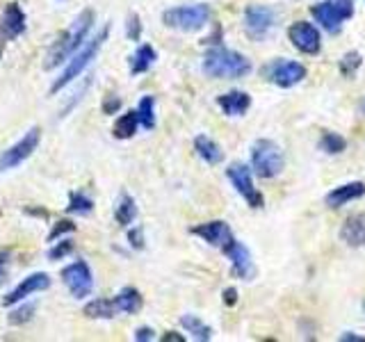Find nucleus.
Instances as JSON below:
<instances>
[{"label": "nucleus", "instance_id": "f257e3e1", "mask_svg": "<svg viewBox=\"0 0 365 342\" xmlns=\"http://www.w3.org/2000/svg\"><path fill=\"white\" fill-rule=\"evenodd\" d=\"M94 23H96L94 9L87 7V9L80 11V14L73 19L71 26H68V30L62 34V37H57V41L51 46V51H48V55H46V62H43L46 71H51V68H57L60 64H64L78 48H83V43L87 41L91 28H94Z\"/></svg>", "mask_w": 365, "mask_h": 342}, {"label": "nucleus", "instance_id": "f03ea898", "mask_svg": "<svg viewBox=\"0 0 365 342\" xmlns=\"http://www.w3.org/2000/svg\"><path fill=\"white\" fill-rule=\"evenodd\" d=\"M201 71L215 80H237L251 73V62L247 55L217 43L205 51Z\"/></svg>", "mask_w": 365, "mask_h": 342}, {"label": "nucleus", "instance_id": "7ed1b4c3", "mask_svg": "<svg viewBox=\"0 0 365 342\" xmlns=\"http://www.w3.org/2000/svg\"><path fill=\"white\" fill-rule=\"evenodd\" d=\"M108 37H110V26H103L96 32L94 39L85 41L83 48H78L71 57H68V60L64 62V68L60 71V76L53 80L51 94H57V91H62V89H66L71 83H76V80L91 66V62H94L96 57H98V53H101L103 46H106Z\"/></svg>", "mask_w": 365, "mask_h": 342}, {"label": "nucleus", "instance_id": "20e7f679", "mask_svg": "<svg viewBox=\"0 0 365 342\" xmlns=\"http://www.w3.org/2000/svg\"><path fill=\"white\" fill-rule=\"evenodd\" d=\"M210 19H212V9L208 3L180 5V7H169L163 11L165 26L178 32H199L208 26Z\"/></svg>", "mask_w": 365, "mask_h": 342}, {"label": "nucleus", "instance_id": "39448f33", "mask_svg": "<svg viewBox=\"0 0 365 342\" xmlns=\"http://www.w3.org/2000/svg\"><path fill=\"white\" fill-rule=\"evenodd\" d=\"M285 167V157L281 146L274 140H258L251 146V169L258 178L272 180L277 178Z\"/></svg>", "mask_w": 365, "mask_h": 342}, {"label": "nucleus", "instance_id": "423d86ee", "mask_svg": "<svg viewBox=\"0 0 365 342\" xmlns=\"http://www.w3.org/2000/svg\"><path fill=\"white\" fill-rule=\"evenodd\" d=\"M311 14L327 32L336 34L342 23L354 16V0H322L311 7Z\"/></svg>", "mask_w": 365, "mask_h": 342}, {"label": "nucleus", "instance_id": "0eeeda50", "mask_svg": "<svg viewBox=\"0 0 365 342\" xmlns=\"http://www.w3.org/2000/svg\"><path fill=\"white\" fill-rule=\"evenodd\" d=\"M226 178L231 180V185L235 187V192L242 197L251 208H262L265 205V197L260 194V190L254 185V169L245 162H233L226 169Z\"/></svg>", "mask_w": 365, "mask_h": 342}, {"label": "nucleus", "instance_id": "6e6552de", "mask_svg": "<svg viewBox=\"0 0 365 342\" xmlns=\"http://www.w3.org/2000/svg\"><path fill=\"white\" fill-rule=\"evenodd\" d=\"M39 142H41V130L37 125H32L28 133H23L19 142H14L9 148H5V151L0 153V174L21 167L39 148Z\"/></svg>", "mask_w": 365, "mask_h": 342}, {"label": "nucleus", "instance_id": "1a4fd4ad", "mask_svg": "<svg viewBox=\"0 0 365 342\" xmlns=\"http://www.w3.org/2000/svg\"><path fill=\"white\" fill-rule=\"evenodd\" d=\"M60 279L73 299H87L94 292V271L87 260H76L60 271Z\"/></svg>", "mask_w": 365, "mask_h": 342}, {"label": "nucleus", "instance_id": "9d476101", "mask_svg": "<svg viewBox=\"0 0 365 342\" xmlns=\"http://www.w3.org/2000/svg\"><path fill=\"white\" fill-rule=\"evenodd\" d=\"M262 78L281 89H292L306 78V66L292 60H274L262 68Z\"/></svg>", "mask_w": 365, "mask_h": 342}, {"label": "nucleus", "instance_id": "9b49d317", "mask_svg": "<svg viewBox=\"0 0 365 342\" xmlns=\"http://www.w3.org/2000/svg\"><path fill=\"white\" fill-rule=\"evenodd\" d=\"M277 26V11L267 5H249L245 9V30L251 39H265Z\"/></svg>", "mask_w": 365, "mask_h": 342}, {"label": "nucleus", "instance_id": "f8f14e48", "mask_svg": "<svg viewBox=\"0 0 365 342\" xmlns=\"http://www.w3.org/2000/svg\"><path fill=\"white\" fill-rule=\"evenodd\" d=\"M53 285V279L48 276L46 271H34L30 274V276L23 279L16 288H11L5 296H3V306L5 308H11V306H16L21 301H26L28 296L32 294H39V292H46Z\"/></svg>", "mask_w": 365, "mask_h": 342}, {"label": "nucleus", "instance_id": "ddd939ff", "mask_svg": "<svg viewBox=\"0 0 365 342\" xmlns=\"http://www.w3.org/2000/svg\"><path fill=\"white\" fill-rule=\"evenodd\" d=\"M288 39L304 55H317L322 48V34L308 21H294L288 28Z\"/></svg>", "mask_w": 365, "mask_h": 342}, {"label": "nucleus", "instance_id": "4468645a", "mask_svg": "<svg viewBox=\"0 0 365 342\" xmlns=\"http://www.w3.org/2000/svg\"><path fill=\"white\" fill-rule=\"evenodd\" d=\"M28 28V16L19 3H7L0 16V41H14Z\"/></svg>", "mask_w": 365, "mask_h": 342}, {"label": "nucleus", "instance_id": "2eb2a0df", "mask_svg": "<svg viewBox=\"0 0 365 342\" xmlns=\"http://www.w3.org/2000/svg\"><path fill=\"white\" fill-rule=\"evenodd\" d=\"M222 251H224V256H226L228 260H231V271H233V276L242 279V281H249V279L256 274V269H254V260H251V251H249L242 242H237L235 237H233L231 242H228Z\"/></svg>", "mask_w": 365, "mask_h": 342}, {"label": "nucleus", "instance_id": "dca6fc26", "mask_svg": "<svg viewBox=\"0 0 365 342\" xmlns=\"http://www.w3.org/2000/svg\"><path fill=\"white\" fill-rule=\"evenodd\" d=\"M192 235L201 237L205 244H210L215 249H224L228 242L233 239V231L231 226L222 219H212V222H205V224H197L190 228Z\"/></svg>", "mask_w": 365, "mask_h": 342}, {"label": "nucleus", "instance_id": "f3484780", "mask_svg": "<svg viewBox=\"0 0 365 342\" xmlns=\"http://www.w3.org/2000/svg\"><path fill=\"white\" fill-rule=\"evenodd\" d=\"M363 197H365V182L351 180V182H345V185H340L336 190H331L324 201L331 210H338V208H342V205H347L351 201H359Z\"/></svg>", "mask_w": 365, "mask_h": 342}, {"label": "nucleus", "instance_id": "a211bd4d", "mask_svg": "<svg viewBox=\"0 0 365 342\" xmlns=\"http://www.w3.org/2000/svg\"><path fill=\"white\" fill-rule=\"evenodd\" d=\"M217 105L226 114V117H242L251 108V96L242 89H231L226 94L217 96Z\"/></svg>", "mask_w": 365, "mask_h": 342}, {"label": "nucleus", "instance_id": "6ab92c4d", "mask_svg": "<svg viewBox=\"0 0 365 342\" xmlns=\"http://www.w3.org/2000/svg\"><path fill=\"white\" fill-rule=\"evenodd\" d=\"M340 239L354 249L365 247V212H356L347 217L345 224L340 228Z\"/></svg>", "mask_w": 365, "mask_h": 342}, {"label": "nucleus", "instance_id": "aec40b11", "mask_svg": "<svg viewBox=\"0 0 365 342\" xmlns=\"http://www.w3.org/2000/svg\"><path fill=\"white\" fill-rule=\"evenodd\" d=\"M114 299V306H117V313L119 315H135L142 311L144 306V296L142 292L133 288V285H125V288H121L117 294L112 296Z\"/></svg>", "mask_w": 365, "mask_h": 342}, {"label": "nucleus", "instance_id": "412c9836", "mask_svg": "<svg viewBox=\"0 0 365 342\" xmlns=\"http://www.w3.org/2000/svg\"><path fill=\"white\" fill-rule=\"evenodd\" d=\"M194 153H197L205 165H222L224 162V151H222V146L217 144L212 137L208 135H197L194 137Z\"/></svg>", "mask_w": 365, "mask_h": 342}, {"label": "nucleus", "instance_id": "4be33fe9", "mask_svg": "<svg viewBox=\"0 0 365 342\" xmlns=\"http://www.w3.org/2000/svg\"><path fill=\"white\" fill-rule=\"evenodd\" d=\"M158 60V53L151 43H142L137 46V51L130 55V62H128V68H130V76H142L146 73L148 68H151Z\"/></svg>", "mask_w": 365, "mask_h": 342}, {"label": "nucleus", "instance_id": "5701e85b", "mask_svg": "<svg viewBox=\"0 0 365 342\" xmlns=\"http://www.w3.org/2000/svg\"><path fill=\"white\" fill-rule=\"evenodd\" d=\"M135 219H137V203L128 192H121L117 203H114V222L121 228H128L135 224Z\"/></svg>", "mask_w": 365, "mask_h": 342}, {"label": "nucleus", "instance_id": "b1692460", "mask_svg": "<svg viewBox=\"0 0 365 342\" xmlns=\"http://www.w3.org/2000/svg\"><path fill=\"white\" fill-rule=\"evenodd\" d=\"M83 315L89 319H112L117 317V306H114V299H106V296H96L85 304Z\"/></svg>", "mask_w": 365, "mask_h": 342}, {"label": "nucleus", "instance_id": "393cba45", "mask_svg": "<svg viewBox=\"0 0 365 342\" xmlns=\"http://www.w3.org/2000/svg\"><path fill=\"white\" fill-rule=\"evenodd\" d=\"M137 128H140V117H137V110H128L117 117L112 125V135L117 140H130V137L137 135Z\"/></svg>", "mask_w": 365, "mask_h": 342}, {"label": "nucleus", "instance_id": "a878e982", "mask_svg": "<svg viewBox=\"0 0 365 342\" xmlns=\"http://www.w3.org/2000/svg\"><path fill=\"white\" fill-rule=\"evenodd\" d=\"M180 326L185 328L194 340H199V342L212 340V328L205 324L201 317H197V315H182L180 317Z\"/></svg>", "mask_w": 365, "mask_h": 342}, {"label": "nucleus", "instance_id": "bb28decb", "mask_svg": "<svg viewBox=\"0 0 365 342\" xmlns=\"http://www.w3.org/2000/svg\"><path fill=\"white\" fill-rule=\"evenodd\" d=\"M94 199L89 197L87 192L78 190V192H71L68 194V203H66V212L68 214H78V217H87L94 210Z\"/></svg>", "mask_w": 365, "mask_h": 342}, {"label": "nucleus", "instance_id": "cd10ccee", "mask_svg": "<svg viewBox=\"0 0 365 342\" xmlns=\"http://www.w3.org/2000/svg\"><path fill=\"white\" fill-rule=\"evenodd\" d=\"M137 117L144 130L155 128V96H142L137 103Z\"/></svg>", "mask_w": 365, "mask_h": 342}, {"label": "nucleus", "instance_id": "c85d7f7f", "mask_svg": "<svg viewBox=\"0 0 365 342\" xmlns=\"http://www.w3.org/2000/svg\"><path fill=\"white\" fill-rule=\"evenodd\" d=\"M319 148H322L327 155H338L347 148V142L342 135H338L334 130H324L322 137H319Z\"/></svg>", "mask_w": 365, "mask_h": 342}, {"label": "nucleus", "instance_id": "c756f323", "mask_svg": "<svg viewBox=\"0 0 365 342\" xmlns=\"http://www.w3.org/2000/svg\"><path fill=\"white\" fill-rule=\"evenodd\" d=\"M16 306H19V304H16ZM34 313H37V304H26V301H21L19 308L11 306V311H9V315H7V322H9L11 326H23V324L32 322Z\"/></svg>", "mask_w": 365, "mask_h": 342}, {"label": "nucleus", "instance_id": "7c9ffc66", "mask_svg": "<svg viewBox=\"0 0 365 342\" xmlns=\"http://www.w3.org/2000/svg\"><path fill=\"white\" fill-rule=\"evenodd\" d=\"M361 64H363L361 53L359 51H349V53H345V55L340 57L338 68H340V73L345 76V78H351L361 68Z\"/></svg>", "mask_w": 365, "mask_h": 342}, {"label": "nucleus", "instance_id": "2f4dec72", "mask_svg": "<svg viewBox=\"0 0 365 342\" xmlns=\"http://www.w3.org/2000/svg\"><path fill=\"white\" fill-rule=\"evenodd\" d=\"M73 249H76V244H73V239H68V237H62V239H57V242H53L51 244V249H48V260L51 262H57V260H64V258H68L73 254Z\"/></svg>", "mask_w": 365, "mask_h": 342}, {"label": "nucleus", "instance_id": "473e14b6", "mask_svg": "<svg viewBox=\"0 0 365 342\" xmlns=\"http://www.w3.org/2000/svg\"><path fill=\"white\" fill-rule=\"evenodd\" d=\"M76 231H78V224L73 219H60V222H55L51 226L48 235H46V242L53 244V242H57V239H62L64 235H71Z\"/></svg>", "mask_w": 365, "mask_h": 342}, {"label": "nucleus", "instance_id": "72a5a7b5", "mask_svg": "<svg viewBox=\"0 0 365 342\" xmlns=\"http://www.w3.org/2000/svg\"><path fill=\"white\" fill-rule=\"evenodd\" d=\"M142 32H144V26H142L140 14H137V11H130V14L125 16V37L130 41H140Z\"/></svg>", "mask_w": 365, "mask_h": 342}, {"label": "nucleus", "instance_id": "f704fd0d", "mask_svg": "<svg viewBox=\"0 0 365 342\" xmlns=\"http://www.w3.org/2000/svg\"><path fill=\"white\" fill-rule=\"evenodd\" d=\"M128 244L135 251H142L146 247V237H144V228L142 226H128Z\"/></svg>", "mask_w": 365, "mask_h": 342}, {"label": "nucleus", "instance_id": "c9c22d12", "mask_svg": "<svg viewBox=\"0 0 365 342\" xmlns=\"http://www.w3.org/2000/svg\"><path fill=\"white\" fill-rule=\"evenodd\" d=\"M121 96H117V94H108L106 98H103V103H101V112L103 114H108V117H112V114H117L119 110H121Z\"/></svg>", "mask_w": 365, "mask_h": 342}, {"label": "nucleus", "instance_id": "e433bc0d", "mask_svg": "<svg viewBox=\"0 0 365 342\" xmlns=\"http://www.w3.org/2000/svg\"><path fill=\"white\" fill-rule=\"evenodd\" d=\"M89 87H91V78H87V80H85V83H83V85H80V91H78V94H73L71 103H68V105H66V108L62 110V114H60V117H66V114H68V112H71V110H73V108L78 105V103H80V100H83V98H85V94H87V91H89Z\"/></svg>", "mask_w": 365, "mask_h": 342}, {"label": "nucleus", "instance_id": "4c0bfd02", "mask_svg": "<svg viewBox=\"0 0 365 342\" xmlns=\"http://www.w3.org/2000/svg\"><path fill=\"white\" fill-rule=\"evenodd\" d=\"M133 340L135 342H153L155 340V331L151 326H140V328H135Z\"/></svg>", "mask_w": 365, "mask_h": 342}, {"label": "nucleus", "instance_id": "58836bf2", "mask_svg": "<svg viewBox=\"0 0 365 342\" xmlns=\"http://www.w3.org/2000/svg\"><path fill=\"white\" fill-rule=\"evenodd\" d=\"M222 299H224L226 306H235V304H237V290H235V288H226V290L222 292Z\"/></svg>", "mask_w": 365, "mask_h": 342}, {"label": "nucleus", "instance_id": "ea45409f", "mask_svg": "<svg viewBox=\"0 0 365 342\" xmlns=\"http://www.w3.org/2000/svg\"><path fill=\"white\" fill-rule=\"evenodd\" d=\"M160 340H163V342H185V336L176 333V331H167V333Z\"/></svg>", "mask_w": 365, "mask_h": 342}, {"label": "nucleus", "instance_id": "a19ab883", "mask_svg": "<svg viewBox=\"0 0 365 342\" xmlns=\"http://www.w3.org/2000/svg\"><path fill=\"white\" fill-rule=\"evenodd\" d=\"M338 340H340V342H365V336H356V333H342Z\"/></svg>", "mask_w": 365, "mask_h": 342}, {"label": "nucleus", "instance_id": "79ce46f5", "mask_svg": "<svg viewBox=\"0 0 365 342\" xmlns=\"http://www.w3.org/2000/svg\"><path fill=\"white\" fill-rule=\"evenodd\" d=\"M7 260H9V251H0V281H3V274H5Z\"/></svg>", "mask_w": 365, "mask_h": 342}, {"label": "nucleus", "instance_id": "37998d69", "mask_svg": "<svg viewBox=\"0 0 365 342\" xmlns=\"http://www.w3.org/2000/svg\"><path fill=\"white\" fill-rule=\"evenodd\" d=\"M26 214H34V217H48V210H43V208H26Z\"/></svg>", "mask_w": 365, "mask_h": 342}]
</instances>
